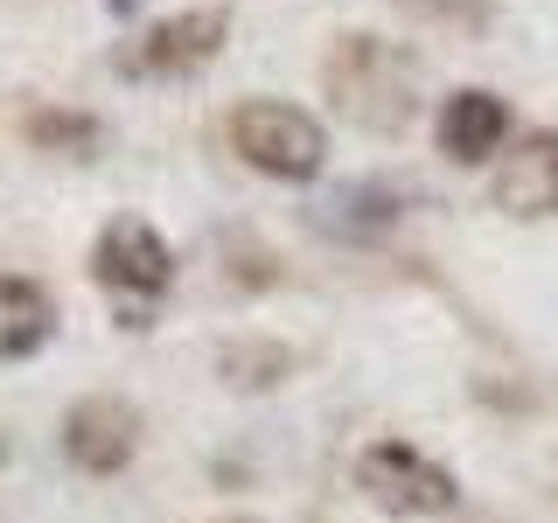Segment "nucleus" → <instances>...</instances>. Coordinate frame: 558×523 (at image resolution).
<instances>
[{
  "label": "nucleus",
  "instance_id": "obj_1",
  "mask_svg": "<svg viewBox=\"0 0 558 523\" xmlns=\"http://www.w3.org/2000/svg\"><path fill=\"white\" fill-rule=\"evenodd\" d=\"M322 92L356 133L405 139L418 119V57L405 42L371 35V28L336 35V49L322 57Z\"/></svg>",
  "mask_w": 558,
  "mask_h": 523
},
{
  "label": "nucleus",
  "instance_id": "obj_2",
  "mask_svg": "<svg viewBox=\"0 0 558 523\" xmlns=\"http://www.w3.org/2000/svg\"><path fill=\"white\" fill-rule=\"evenodd\" d=\"M231 154L244 168H258L266 182H314L328 168V133L307 105H287V98H238L231 119Z\"/></svg>",
  "mask_w": 558,
  "mask_h": 523
},
{
  "label": "nucleus",
  "instance_id": "obj_3",
  "mask_svg": "<svg viewBox=\"0 0 558 523\" xmlns=\"http://www.w3.org/2000/svg\"><path fill=\"white\" fill-rule=\"evenodd\" d=\"M92 279L119 301V328H147V301H161L174 279V252L147 217H112L92 244Z\"/></svg>",
  "mask_w": 558,
  "mask_h": 523
},
{
  "label": "nucleus",
  "instance_id": "obj_4",
  "mask_svg": "<svg viewBox=\"0 0 558 523\" xmlns=\"http://www.w3.org/2000/svg\"><path fill=\"white\" fill-rule=\"evenodd\" d=\"M223 35H231V8H182V14H161L154 28H140L112 57V70L133 84H182L223 57Z\"/></svg>",
  "mask_w": 558,
  "mask_h": 523
},
{
  "label": "nucleus",
  "instance_id": "obj_5",
  "mask_svg": "<svg viewBox=\"0 0 558 523\" xmlns=\"http://www.w3.org/2000/svg\"><path fill=\"white\" fill-rule=\"evenodd\" d=\"M356 488L377 502L384 516H447L461 502V482L447 475L433 453L405 440H371L356 453Z\"/></svg>",
  "mask_w": 558,
  "mask_h": 523
},
{
  "label": "nucleus",
  "instance_id": "obj_6",
  "mask_svg": "<svg viewBox=\"0 0 558 523\" xmlns=\"http://www.w3.org/2000/svg\"><path fill=\"white\" fill-rule=\"evenodd\" d=\"M488 203L517 223H545L558 217V126H531L517 133V147L488 174Z\"/></svg>",
  "mask_w": 558,
  "mask_h": 523
},
{
  "label": "nucleus",
  "instance_id": "obj_7",
  "mask_svg": "<svg viewBox=\"0 0 558 523\" xmlns=\"http://www.w3.org/2000/svg\"><path fill=\"white\" fill-rule=\"evenodd\" d=\"M63 453L70 467H84V475H119V467L140 453V412L126 398H77V405L63 412Z\"/></svg>",
  "mask_w": 558,
  "mask_h": 523
},
{
  "label": "nucleus",
  "instance_id": "obj_8",
  "mask_svg": "<svg viewBox=\"0 0 558 523\" xmlns=\"http://www.w3.org/2000/svg\"><path fill=\"white\" fill-rule=\"evenodd\" d=\"M433 139H440V154L453 168H482L488 154H502V139H510V105L496 92H482V84H461V92L440 98Z\"/></svg>",
  "mask_w": 558,
  "mask_h": 523
},
{
  "label": "nucleus",
  "instance_id": "obj_9",
  "mask_svg": "<svg viewBox=\"0 0 558 523\" xmlns=\"http://www.w3.org/2000/svg\"><path fill=\"white\" fill-rule=\"evenodd\" d=\"M398 209H405V188H391V182H342V188H328V196L314 203V231L371 244V238H384L398 223Z\"/></svg>",
  "mask_w": 558,
  "mask_h": 523
},
{
  "label": "nucleus",
  "instance_id": "obj_10",
  "mask_svg": "<svg viewBox=\"0 0 558 523\" xmlns=\"http://www.w3.org/2000/svg\"><path fill=\"white\" fill-rule=\"evenodd\" d=\"M49 336H57L49 287L28 272H0V363H28L35 349H49Z\"/></svg>",
  "mask_w": 558,
  "mask_h": 523
},
{
  "label": "nucleus",
  "instance_id": "obj_11",
  "mask_svg": "<svg viewBox=\"0 0 558 523\" xmlns=\"http://www.w3.org/2000/svg\"><path fill=\"white\" fill-rule=\"evenodd\" d=\"M217 377L231 391H272V384L293 377V349L287 342H266V336H238L217 349Z\"/></svg>",
  "mask_w": 558,
  "mask_h": 523
},
{
  "label": "nucleus",
  "instance_id": "obj_12",
  "mask_svg": "<svg viewBox=\"0 0 558 523\" xmlns=\"http://www.w3.org/2000/svg\"><path fill=\"white\" fill-rule=\"evenodd\" d=\"M22 133H28V147L70 154V161H92L98 139H105V126H98L92 112H63V105H35V112L22 119Z\"/></svg>",
  "mask_w": 558,
  "mask_h": 523
},
{
  "label": "nucleus",
  "instance_id": "obj_13",
  "mask_svg": "<svg viewBox=\"0 0 558 523\" xmlns=\"http://www.w3.org/2000/svg\"><path fill=\"white\" fill-rule=\"evenodd\" d=\"M398 8L418 14V22H433V28H461V35H482L488 22H496L488 0H398Z\"/></svg>",
  "mask_w": 558,
  "mask_h": 523
},
{
  "label": "nucleus",
  "instance_id": "obj_14",
  "mask_svg": "<svg viewBox=\"0 0 558 523\" xmlns=\"http://www.w3.org/2000/svg\"><path fill=\"white\" fill-rule=\"evenodd\" d=\"M105 8H112V14H133V8H140V0H105Z\"/></svg>",
  "mask_w": 558,
  "mask_h": 523
},
{
  "label": "nucleus",
  "instance_id": "obj_15",
  "mask_svg": "<svg viewBox=\"0 0 558 523\" xmlns=\"http://www.w3.org/2000/svg\"><path fill=\"white\" fill-rule=\"evenodd\" d=\"M217 523H252V516H217Z\"/></svg>",
  "mask_w": 558,
  "mask_h": 523
}]
</instances>
